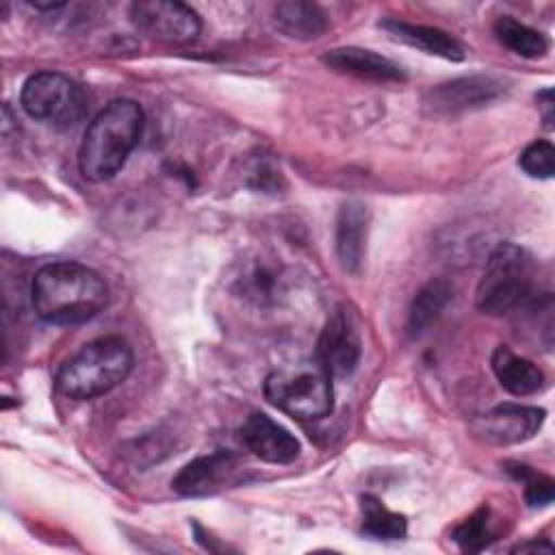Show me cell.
Here are the masks:
<instances>
[{"instance_id": "obj_10", "label": "cell", "mask_w": 555, "mask_h": 555, "mask_svg": "<svg viewBox=\"0 0 555 555\" xmlns=\"http://www.w3.org/2000/svg\"><path fill=\"white\" fill-rule=\"evenodd\" d=\"M503 91L505 85L494 76H464L429 89L423 104L436 115H457L490 104Z\"/></svg>"}, {"instance_id": "obj_14", "label": "cell", "mask_w": 555, "mask_h": 555, "mask_svg": "<svg viewBox=\"0 0 555 555\" xmlns=\"http://www.w3.org/2000/svg\"><path fill=\"white\" fill-rule=\"evenodd\" d=\"M321 61L340 74H349L356 78H366V80H375V82H399L405 80V72L399 63L390 61L388 56H382L373 50H364V48H334L327 50Z\"/></svg>"}, {"instance_id": "obj_15", "label": "cell", "mask_w": 555, "mask_h": 555, "mask_svg": "<svg viewBox=\"0 0 555 555\" xmlns=\"http://www.w3.org/2000/svg\"><path fill=\"white\" fill-rule=\"evenodd\" d=\"M379 28H384L392 39L412 46L421 52L447 59V61H462L464 59V48L455 37L449 33L434 28V26H423V24H410L403 20H384L379 22Z\"/></svg>"}, {"instance_id": "obj_7", "label": "cell", "mask_w": 555, "mask_h": 555, "mask_svg": "<svg viewBox=\"0 0 555 555\" xmlns=\"http://www.w3.org/2000/svg\"><path fill=\"white\" fill-rule=\"evenodd\" d=\"M362 356V334L360 321L349 306H338L325 321L319 345L317 360L327 369L332 377H349Z\"/></svg>"}, {"instance_id": "obj_18", "label": "cell", "mask_w": 555, "mask_h": 555, "mask_svg": "<svg viewBox=\"0 0 555 555\" xmlns=\"http://www.w3.org/2000/svg\"><path fill=\"white\" fill-rule=\"evenodd\" d=\"M273 20L278 30H282L286 37L293 39H317L327 30V15L325 11L314 2H299V0H286L280 2L273 11Z\"/></svg>"}, {"instance_id": "obj_3", "label": "cell", "mask_w": 555, "mask_h": 555, "mask_svg": "<svg viewBox=\"0 0 555 555\" xmlns=\"http://www.w3.org/2000/svg\"><path fill=\"white\" fill-rule=\"evenodd\" d=\"M132 360V349L121 336L95 338L61 366L56 386L76 401L102 397L128 377Z\"/></svg>"}, {"instance_id": "obj_26", "label": "cell", "mask_w": 555, "mask_h": 555, "mask_svg": "<svg viewBox=\"0 0 555 555\" xmlns=\"http://www.w3.org/2000/svg\"><path fill=\"white\" fill-rule=\"evenodd\" d=\"M538 102L542 106V119H544V126L551 130L553 128V91L551 89H544L538 93Z\"/></svg>"}, {"instance_id": "obj_17", "label": "cell", "mask_w": 555, "mask_h": 555, "mask_svg": "<svg viewBox=\"0 0 555 555\" xmlns=\"http://www.w3.org/2000/svg\"><path fill=\"white\" fill-rule=\"evenodd\" d=\"M490 364H492V371H494L499 384L516 397L533 395L544 386V373L531 360L516 356L505 345H499L492 351Z\"/></svg>"}, {"instance_id": "obj_1", "label": "cell", "mask_w": 555, "mask_h": 555, "mask_svg": "<svg viewBox=\"0 0 555 555\" xmlns=\"http://www.w3.org/2000/svg\"><path fill=\"white\" fill-rule=\"evenodd\" d=\"M35 312L52 325H78L98 317L108 301L102 275L87 264L61 260L43 264L33 278Z\"/></svg>"}, {"instance_id": "obj_25", "label": "cell", "mask_w": 555, "mask_h": 555, "mask_svg": "<svg viewBox=\"0 0 555 555\" xmlns=\"http://www.w3.org/2000/svg\"><path fill=\"white\" fill-rule=\"evenodd\" d=\"M247 182L256 191H271L273 193L282 186V173H280V169L273 167L271 160L260 158L251 165V169L247 173Z\"/></svg>"}, {"instance_id": "obj_20", "label": "cell", "mask_w": 555, "mask_h": 555, "mask_svg": "<svg viewBox=\"0 0 555 555\" xmlns=\"http://www.w3.org/2000/svg\"><path fill=\"white\" fill-rule=\"evenodd\" d=\"M494 35L507 50H512L525 59H538V56L546 54V50H548V41L542 33L514 20L512 15L496 17Z\"/></svg>"}, {"instance_id": "obj_13", "label": "cell", "mask_w": 555, "mask_h": 555, "mask_svg": "<svg viewBox=\"0 0 555 555\" xmlns=\"http://www.w3.org/2000/svg\"><path fill=\"white\" fill-rule=\"evenodd\" d=\"M243 444L262 462L291 464L299 455V440L262 412H254L241 427Z\"/></svg>"}, {"instance_id": "obj_9", "label": "cell", "mask_w": 555, "mask_h": 555, "mask_svg": "<svg viewBox=\"0 0 555 555\" xmlns=\"http://www.w3.org/2000/svg\"><path fill=\"white\" fill-rule=\"evenodd\" d=\"M544 423V410L520 403H503L483 414H479L470 423V431L475 438L488 444L507 447L518 444L538 434Z\"/></svg>"}, {"instance_id": "obj_24", "label": "cell", "mask_w": 555, "mask_h": 555, "mask_svg": "<svg viewBox=\"0 0 555 555\" xmlns=\"http://www.w3.org/2000/svg\"><path fill=\"white\" fill-rule=\"evenodd\" d=\"M509 470L514 473L516 479H520L525 483V499L531 507H544L553 501V479L551 477L538 475L525 464H516Z\"/></svg>"}, {"instance_id": "obj_19", "label": "cell", "mask_w": 555, "mask_h": 555, "mask_svg": "<svg viewBox=\"0 0 555 555\" xmlns=\"http://www.w3.org/2000/svg\"><path fill=\"white\" fill-rule=\"evenodd\" d=\"M451 301V284L447 280H429L414 297L408 317V330L412 336H421L440 317Z\"/></svg>"}, {"instance_id": "obj_2", "label": "cell", "mask_w": 555, "mask_h": 555, "mask_svg": "<svg viewBox=\"0 0 555 555\" xmlns=\"http://www.w3.org/2000/svg\"><path fill=\"white\" fill-rule=\"evenodd\" d=\"M143 108L139 102L119 98L108 102L85 130L78 167L91 182L111 180L128 160L143 132Z\"/></svg>"}, {"instance_id": "obj_8", "label": "cell", "mask_w": 555, "mask_h": 555, "mask_svg": "<svg viewBox=\"0 0 555 555\" xmlns=\"http://www.w3.org/2000/svg\"><path fill=\"white\" fill-rule=\"evenodd\" d=\"M130 20L143 35L165 43H189L202 30L199 15L191 7L171 0L134 2L130 4Z\"/></svg>"}, {"instance_id": "obj_4", "label": "cell", "mask_w": 555, "mask_h": 555, "mask_svg": "<svg viewBox=\"0 0 555 555\" xmlns=\"http://www.w3.org/2000/svg\"><path fill=\"white\" fill-rule=\"evenodd\" d=\"M264 397L278 410L299 421H317L332 412V375L314 358L271 371L264 379Z\"/></svg>"}, {"instance_id": "obj_6", "label": "cell", "mask_w": 555, "mask_h": 555, "mask_svg": "<svg viewBox=\"0 0 555 555\" xmlns=\"http://www.w3.org/2000/svg\"><path fill=\"white\" fill-rule=\"evenodd\" d=\"M22 108L54 128L76 126L89 108L85 89L59 72H39L30 76L20 93Z\"/></svg>"}, {"instance_id": "obj_27", "label": "cell", "mask_w": 555, "mask_h": 555, "mask_svg": "<svg viewBox=\"0 0 555 555\" xmlns=\"http://www.w3.org/2000/svg\"><path fill=\"white\" fill-rule=\"evenodd\" d=\"M529 551H544V553H553V544L551 542H538V540H531V542H525V544H518L514 548V553H529Z\"/></svg>"}, {"instance_id": "obj_12", "label": "cell", "mask_w": 555, "mask_h": 555, "mask_svg": "<svg viewBox=\"0 0 555 555\" xmlns=\"http://www.w3.org/2000/svg\"><path fill=\"white\" fill-rule=\"evenodd\" d=\"M241 460L230 451H217L191 460L173 477L171 486L182 496H206L236 481Z\"/></svg>"}, {"instance_id": "obj_5", "label": "cell", "mask_w": 555, "mask_h": 555, "mask_svg": "<svg viewBox=\"0 0 555 555\" xmlns=\"http://www.w3.org/2000/svg\"><path fill=\"white\" fill-rule=\"evenodd\" d=\"M533 256L516 243H499L488 256L486 271L479 280L477 308L494 317L518 310L533 295Z\"/></svg>"}, {"instance_id": "obj_23", "label": "cell", "mask_w": 555, "mask_h": 555, "mask_svg": "<svg viewBox=\"0 0 555 555\" xmlns=\"http://www.w3.org/2000/svg\"><path fill=\"white\" fill-rule=\"evenodd\" d=\"M520 169L531 178H551L555 171V147L548 141H533L518 158Z\"/></svg>"}, {"instance_id": "obj_21", "label": "cell", "mask_w": 555, "mask_h": 555, "mask_svg": "<svg viewBox=\"0 0 555 555\" xmlns=\"http://www.w3.org/2000/svg\"><path fill=\"white\" fill-rule=\"evenodd\" d=\"M362 512V533L373 535L377 540H401L405 535L408 522L405 516L390 512L377 496L364 494L360 499Z\"/></svg>"}, {"instance_id": "obj_11", "label": "cell", "mask_w": 555, "mask_h": 555, "mask_svg": "<svg viewBox=\"0 0 555 555\" xmlns=\"http://www.w3.org/2000/svg\"><path fill=\"white\" fill-rule=\"evenodd\" d=\"M286 284L284 267L267 258L243 260L232 280L234 295L254 308L278 306L286 297Z\"/></svg>"}, {"instance_id": "obj_22", "label": "cell", "mask_w": 555, "mask_h": 555, "mask_svg": "<svg viewBox=\"0 0 555 555\" xmlns=\"http://www.w3.org/2000/svg\"><path fill=\"white\" fill-rule=\"evenodd\" d=\"M451 538L457 542V546L462 551H468V553H477V551L486 548L494 540V531H492V522H490V509L479 507L473 516H468L462 525H457L453 529Z\"/></svg>"}, {"instance_id": "obj_16", "label": "cell", "mask_w": 555, "mask_h": 555, "mask_svg": "<svg viewBox=\"0 0 555 555\" xmlns=\"http://www.w3.org/2000/svg\"><path fill=\"white\" fill-rule=\"evenodd\" d=\"M366 206L360 199H347L336 217V254L347 273H356L362 262L366 238Z\"/></svg>"}]
</instances>
